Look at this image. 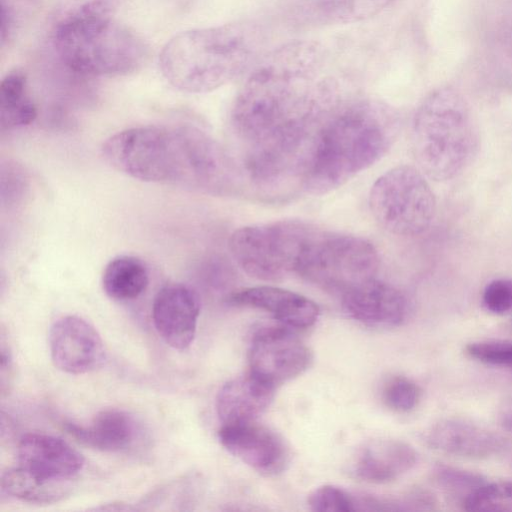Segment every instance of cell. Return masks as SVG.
<instances>
[{
	"label": "cell",
	"instance_id": "obj_1",
	"mask_svg": "<svg viewBox=\"0 0 512 512\" xmlns=\"http://www.w3.org/2000/svg\"><path fill=\"white\" fill-rule=\"evenodd\" d=\"M325 50L296 40L260 57L231 110L242 172L261 189L297 179L326 120L339 107L337 82L324 74Z\"/></svg>",
	"mask_w": 512,
	"mask_h": 512
},
{
	"label": "cell",
	"instance_id": "obj_2",
	"mask_svg": "<svg viewBox=\"0 0 512 512\" xmlns=\"http://www.w3.org/2000/svg\"><path fill=\"white\" fill-rule=\"evenodd\" d=\"M104 160L134 179L188 191L229 195L242 170L205 131L190 125L133 127L110 136L101 147Z\"/></svg>",
	"mask_w": 512,
	"mask_h": 512
},
{
	"label": "cell",
	"instance_id": "obj_3",
	"mask_svg": "<svg viewBox=\"0 0 512 512\" xmlns=\"http://www.w3.org/2000/svg\"><path fill=\"white\" fill-rule=\"evenodd\" d=\"M400 117L388 104L361 100L338 107L319 130L300 179L312 195L329 193L374 165L392 146Z\"/></svg>",
	"mask_w": 512,
	"mask_h": 512
},
{
	"label": "cell",
	"instance_id": "obj_4",
	"mask_svg": "<svg viewBox=\"0 0 512 512\" xmlns=\"http://www.w3.org/2000/svg\"><path fill=\"white\" fill-rule=\"evenodd\" d=\"M263 44V32L252 22L191 29L166 43L159 55V66L176 89L210 92L252 68L260 58Z\"/></svg>",
	"mask_w": 512,
	"mask_h": 512
},
{
	"label": "cell",
	"instance_id": "obj_5",
	"mask_svg": "<svg viewBox=\"0 0 512 512\" xmlns=\"http://www.w3.org/2000/svg\"><path fill=\"white\" fill-rule=\"evenodd\" d=\"M117 0H70L54 25L53 47L71 71L93 77L119 76L140 68L147 47L113 18Z\"/></svg>",
	"mask_w": 512,
	"mask_h": 512
},
{
	"label": "cell",
	"instance_id": "obj_6",
	"mask_svg": "<svg viewBox=\"0 0 512 512\" xmlns=\"http://www.w3.org/2000/svg\"><path fill=\"white\" fill-rule=\"evenodd\" d=\"M411 142L414 158L429 178L447 181L461 174L480 146L479 128L462 94L451 87L430 92L415 112Z\"/></svg>",
	"mask_w": 512,
	"mask_h": 512
},
{
	"label": "cell",
	"instance_id": "obj_7",
	"mask_svg": "<svg viewBox=\"0 0 512 512\" xmlns=\"http://www.w3.org/2000/svg\"><path fill=\"white\" fill-rule=\"evenodd\" d=\"M378 268V251L365 238L316 229L302 252L296 274L342 295L375 278Z\"/></svg>",
	"mask_w": 512,
	"mask_h": 512
},
{
	"label": "cell",
	"instance_id": "obj_8",
	"mask_svg": "<svg viewBox=\"0 0 512 512\" xmlns=\"http://www.w3.org/2000/svg\"><path fill=\"white\" fill-rule=\"evenodd\" d=\"M316 230L297 220L241 227L229 239V250L240 268L263 281L296 274L302 252Z\"/></svg>",
	"mask_w": 512,
	"mask_h": 512
},
{
	"label": "cell",
	"instance_id": "obj_9",
	"mask_svg": "<svg viewBox=\"0 0 512 512\" xmlns=\"http://www.w3.org/2000/svg\"><path fill=\"white\" fill-rule=\"evenodd\" d=\"M369 206L376 221L386 231L399 236H416L430 227L436 200L421 170L400 165L374 182Z\"/></svg>",
	"mask_w": 512,
	"mask_h": 512
},
{
	"label": "cell",
	"instance_id": "obj_10",
	"mask_svg": "<svg viewBox=\"0 0 512 512\" xmlns=\"http://www.w3.org/2000/svg\"><path fill=\"white\" fill-rule=\"evenodd\" d=\"M312 359L296 330L278 322L259 327L251 337L249 372L274 387L303 374Z\"/></svg>",
	"mask_w": 512,
	"mask_h": 512
},
{
	"label": "cell",
	"instance_id": "obj_11",
	"mask_svg": "<svg viewBox=\"0 0 512 512\" xmlns=\"http://www.w3.org/2000/svg\"><path fill=\"white\" fill-rule=\"evenodd\" d=\"M218 438L230 454L262 475H278L289 464L290 452L283 438L256 421L222 425Z\"/></svg>",
	"mask_w": 512,
	"mask_h": 512
},
{
	"label": "cell",
	"instance_id": "obj_12",
	"mask_svg": "<svg viewBox=\"0 0 512 512\" xmlns=\"http://www.w3.org/2000/svg\"><path fill=\"white\" fill-rule=\"evenodd\" d=\"M52 362L68 374H85L105 361L103 341L97 330L84 319L69 315L55 321L49 331Z\"/></svg>",
	"mask_w": 512,
	"mask_h": 512
},
{
	"label": "cell",
	"instance_id": "obj_13",
	"mask_svg": "<svg viewBox=\"0 0 512 512\" xmlns=\"http://www.w3.org/2000/svg\"><path fill=\"white\" fill-rule=\"evenodd\" d=\"M341 302L350 318L370 327H397L409 313L405 295L376 277L344 292Z\"/></svg>",
	"mask_w": 512,
	"mask_h": 512
},
{
	"label": "cell",
	"instance_id": "obj_14",
	"mask_svg": "<svg viewBox=\"0 0 512 512\" xmlns=\"http://www.w3.org/2000/svg\"><path fill=\"white\" fill-rule=\"evenodd\" d=\"M200 299L196 291L183 284L164 286L152 305V319L159 336L172 348H188L196 334Z\"/></svg>",
	"mask_w": 512,
	"mask_h": 512
},
{
	"label": "cell",
	"instance_id": "obj_15",
	"mask_svg": "<svg viewBox=\"0 0 512 512\" xmlns=\"http://www.w3.org/2000/svg\"><path fill=\"white\" fill-rule=\"evenodd\" d=\"M17 456L21 468L50 482H68L84 466V458L77 450L64 440L44 433L23 435Z\"/></svg>",
	"mask_w": 512,
	"mask_h": 512
},
{
	"label": "cell",
	"instance_id": "obj_16",
	"mask_svg": "<svg viewBox=\"0 0 512 512\" xmlns=\"http://www.w3.org/2000/svg\"><path fill=\"white\" fill-rule=\"evenodd\" d=\"M226 302L232 306L265 311L280 324L300 330L313 326L320 314L318 305L309 298L273 286L243 288L230 293Z\"/></svg>",
	"mask_w": 512,
	"mask_h": 512
},
{
	"label": "cell",
	"instance_id": "obj_17",
	"mask_svg": "<svg viewBox=\"0 0 512 512\" xmlns=\"http://www.w3.org/2000/svg\"><path fill=\"white\" fill-rule=\"evenodd\" d=\"M425 441L442 453L473 459L497 455L506 446L505 439L499 434L460 419L435 423L427 430Z\"/></svg>",
	"mask_w": 512,
	"mask_h": 512
},
{
	"label": "cell",
	"instance_id": "obj_18",
	"mask_svg": "<svg viewBox=\"0 0 512 512\" xmlns=\"http://www.w3.org/2000/svg\"><path fill=\"white\" fill-rule=\"evenodd\" d=\"M275 388L249 371L228 381L216 398V411L221 424L256 421L272 402Z\"/></svg>",
	"mask_w": 512,
	"mask_h": 512
},
{
	"label": "cell",
	"instance_id": "obj_19",
	"mask_svg": "<svg viewBox=\"0 0 512 512\" xmlns=\"http://www.w3.org/2000/svg\"><path fill=\"white\" fill-rule=\"evenodd\" d=\"M417 460L415 449L403 441L373 440L359 450L353 473L366 482L388 483L410 471Z\"/></svg>",
	"mask_w": 512,
	"mask_h": 512
},
{
	"label": "cell",
	"instance_id": "obj_20",
	"mask_svg": "<svg viewBox=\"0 0 512 512\" xmlns=\"http://www.w3.org/2000/svg\"><path fill=\"white\" fill-rule=\"evenodd\" d=\"M66 430L83 445L104 452H121L135 442L137 426L134 418L120 409H105L97 413L84 427L65 424Z\"/></svg>",
	"mask_w": 512,
	"mask_h": 512
},
{
	"label": "cell",
	"instance_id": "obj_21",
	"mask_svg": "<svg viewBox=\"0 0 512 512\" xmlns=\"http://www.w3.org/2000/svg\"><path fill=\"white\" fill-rule=\"evenodd\" d=\"M149 283L146 265L139 258L121 255L106 265L102 275L105 293L114 300L126 301L140 296Z\"/></svg>",
	"mask_w": 512,
	"mask_h": 512
},
{
	"label": "cell",
	"instance_id": "obj_22",
	"mask_svg": "<svg viewBox=\"0 0 512 512\" xmlns=\"http://www.w3.org/2000/svg\"><path fill=\"white\" fill-rule=\"evenodd\" d=\"M1 488L6 495L35 504L56 503L70 493L68 482L45 481L20 466L3 473Z\"/></svg>",
	"mask_w": 512,
	"mask_h": 512
},
{
	"label": "cell",
	"instance_id": "obj_23",
	"mask_svg": "<svg viewBox=\"0 0 512 512\" xmlns=\"http://www.w3.org/2000/svg\"><path fill=\"white\" fill-rule=\"evenodd\" d=\"M308 12L321 23L350 24L378 15L396 0H307Z\"/></svg>",
	"mask_w": 512,
	"mask_h": 512
},
{
	"label": "cell",
	"instance_id": "obj_24",
	"mask_svg": "<svg viewBox=\"0 0 512 512\" xmlns=\"http://www.w3.org/2000/svg\"><path fill=\"white\" fill-rule=\"evenodd\" d=\"M434 476L444 493L462 507L468 497L486 483L478 474L446 465L437 466Z\"/></svg>",
	"mask_w": 512,
	"mask_h": 512
},
{
	"label": "cell",
	"instance_id": "obj_25",
	"mask_svg": "<svg viewBox=\"0 0 512 512\" xmlns=\"http://www.w3.org/2000/svg\"><path fill=\"white\" fill-rule=\"evenodd\" d=\"M37 116L35 104L26 90H9L0 93V125L2 130L31 124Z\"/></svg>",
	"mask_w": 512,
	"mask_h": 512
},
{
	"label": "cell",
	"instance_id": "obj_26",
	"mask_svg": "<svg viewBox=\"0 0 512 512\" xmlns=\"http://www.w3.org/2000/svg\"><path fill=\"white\" fill-rule=\"evenodd\" d=\"M468 511H512V482L484 483L463 505Z\"/></svg>",
	"mask_w": 512,
	"mask_h": 512
},
{
	"label": "cell",
	"instance_id": "obj_27",
	"mask_svg": "<svg viewBox=\"0 0 512 512\" xmlns=\"http://www.w3.org/2000/svg\"><path fill=\"white\" fill-rule=\"evenodd\" d=\"M189 478H182L162 485L151 491L140 502L139 510L161 509L162 505H181L186 510L185 505L193 503L194 496H188L189 490L194 488Z\"/></svg>",
	"mask_w": 512,
	"mask_h": 512
},
{
	"label": "cell",
	"instance_id": "obj_28",
	"mask_svg": "<svg viewBox=\"0 0 512 512\" xmlns=\"http://www.w3.org/2000/svg\"><path fill=\"white\" fill-rule=\"evenodd\" d=\"M421 398L420 387L405 376L390 378L382 390L384 403L392 410L405 413L413 410Z\"/></svg>",
	"mask_w": 512,
	"mask_h": 512
},
{
	"label": "cell",
	"instance_id": "obj_29",
	"mask_svg": "<svg viewBox=\"0 0 512 512\" xmlns=\"http://www.w3.org/2000/svg\"><path fill=\"white\" fill-rule=\"evenodd\" d=\"M308 505L317 512L358 511L357 496L334 485L316 488L308 497Z\"/></svg>",
	"mask_w": 512,
	"mask_h": 512
},
{
	"label": "cell",
	"instance_id": "obj_30",
	"mask_svg": "<svg viewBox=\"0 0 512 512\" xmlns=\"http://www.w3.org/2000/svg\"><path fill=\"white\" fill-rule=\"evenodd\" d=\"M467 354L482 363L512 367V341L487 340L473 342L466 347Z\"/></svg>",
	"mask_w": 512,
	"mask_h": 512
},
{
	"label": "cell",
	"instance_id": "obj_31",
	"mask_svg": "<svg viewBox=\"0 0 512 512\" xmlns=\"http://www.w3.org/2000/svg\"><path fill=\"white\" fill-rule=\"evenodd\" d=\"M484 308L493 314H504L512 309V278L490 281L482 293Z\"/></svg>",
	"mask_w": 512,
	"mask_h": 512
},
{
	"label": "cell",
	"instance_id": "obj_32",
	"mask_svg": "<svg viewBox=\"0 0 512 512\" xmlns=\"http://www.w3.org/2000/svg\"><path fill=\"white\" fill-rule=\"evenodd\" d=\"M30 0H1V44L12 38L21 18L22 4Z\"/></svg>",
	"mask_w": 512,
	"mask_h": 512
},
{
	"label": "cell",
	"instance_id": "obj_33",
	"mask_svg": "<svg viewBox=\"0 0 512 512\" xmlns=\"http://www.w3.org/2000/svg\"><path fill=\"white\" fill-rule=\"evenodd\" d=\"M0 351V389L2 396H4L10 390L14 369L12 353L9 345L6 344L3 333Z\"/></svg>",
	"mask_w": 512,
	"mask_h": 512
},
{
	"label": "cell",
	"instance_id": "obj_34",
	"mask_svg": "<svg viewBox=\"0 0 512 512\" xmlns=\"http://www.w3.org/2000/svg\"><path fill=\"white\" fill-rule=\"evenodd\" d=\"M500 421L506 430L512 432V400L509 401L502 409Z\"/></svg>",
	"mask_w": 512,
	"mask_h": 512
}]
</instances>
